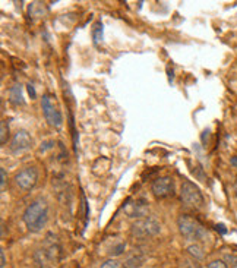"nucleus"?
<instances>
[{"instance_id": "f257e3e1", "label": "nucleus", "mask_w": 237, "mask_h": 268, "mask_svg": "<svg viewBox=\"0 0 237 268\" xmlns=\"http://www.w3.org/2000/svg\"><path fill=\"white\" fill-rule=\"evenodd\" d=\"M22 220L29 232H40L48 220V204L46 199L38 198L33 201L22 214Z\"/></svg>"}, {"instance_id": "f03ea898", "label": "nucleus", "mask_w": 237, "mask_h": 268, "mask_svg": "<svg viewBox=\"0 0 237 268\" xmlns=\"http://www.w3.org/2000/svg\"><path fill=\"white\" fill-rule=\"evenodd\" d=\"M161 232V224L154 217H145L141 220L133 222L131 226V236L139 240H145L148 237H154Z\"/></svg>"}, {"instance_id": "7ed1b4c3", "label": "nucleus", "mask_w": 237, "mask_h": 268, "mask_svg": "<svg viewBox=\"0 0 237 268\" xmlns=\"http://www.w3.org/2000/svg\"><path fill=\"white\" fill-rule=\"evenodd\" d=\"M177 227L180 234L188 240H201L206 237V232L199 223L189 216L183 214L177 219Z\"/></svg>"}, {"instance_id": "20e7f679", "label": "nucleus", "mask_w": 237, "mask_h": 268, "mask_svg": "<svg viewBox=\"0 0 237 268\" xmlns=\"http://www.w3.org/2000/svg\"><path fill=\"white\" fill-rule=\"evenodd\" d=\"M180 197L186 205L193 207V208H202L203 205V195H202L201 189L190 180H185L182 183Z\"/></svg>"}, {"instance_id": "39448f33", "label": "nucleus", "mask_w": 237, "mask_h": 268, "mask_svg": "<svg viewBox=\"0 0 237 268\" xmlns=\"http://www.w3.org/2000/svg\"><path fill=\"white\" fill-rule=\"evenodd\" d=\"M41 109H43L44 117H46V120H47L50 126L60 128L63 125L62 113L54 107V103H53V100H51V97L48 94H44L43 98H41Z\"/></svg>"}, {"instance_id": "423d86ee", "label": "nucleus", "mask_w": 237, "mask_h": 268, "mask_svg": "<svg viewBox=\"0 0 237 268\" xmlns=\"http://www.w3.org/2000/svg\"><path fill=\"white\" fill-rule=\"evenodd\" d=\"M151 192L155 198H168L174 194V182L170 176H160L151 183Z\"/></svg>"}, {"instance_id": "0eeeda50", "label": "nucleus", "mask_w": 237, "mask_h": 268, "mask_svg": "<svg viewBox=\"0 0 237 268\" xmlns=\"http://www.w3.org/2000/svg\"><path fill=\"white\" fill-rule=\"evenodd\" d=\"M16 185L22 191H31L34 189L38 182V170L36 167H25L15 176Z\"/></svg>"}, {"instance_id": "6e6552de", "label": "nucleus", "mask_w": 237, "mask_h": 268, "mask_svg": "<svg viewBox=\"0 0 237 268\" xmlns=\"http://www.w3.org/2000/svg\"><path fill=\"white\" fill-rule=\"evenodd\" d=\"M123 210L128 214V217L141 220V219H145L148 216L150 205L145 199H131L125 204Z\"/></svg>"}, {"instance_id": "1a4fd4ad", "label": "nucleus", "mask_w": 237, "mask_h": 268, "mask_svg": "<svg viewBox=\"0 0 237 268\" xmlns=\"http://www.w3.org/2000/svg\"><path fill=\"white\" fill-rule=\"evenodd\" d=\"M33 147V138L29 135L28 130H18L15 135H13L12 142H11V150H12L15 154H19V152L28 151L29 148Z\"/></svg>"}, {"instance_id": "9d476101", "label": "nucleus", "mask_w": 237, "mask_h": 268, "mask_svg": "<svg viewBox=\"0 0 237 268\" xmlns=\"http://www.w3.org/2000/svg\"><path fill=\"white\" fill-rule=\"evenodd\" d=\"M145 254L141 252V251H138V249H135L133 252H131L126 259H125V262H123V267L125 268H141L145 264Z\"/></svg>"}, {"instance_id": "9b49d317", "label": "nucleus", "mask_w": 237, "mask_h": 268, "mask_svg": "<svg viewBox=\"0 0 237 268\" xmlns=\"http://www.w3.org/2000/svg\"><path fill=\"white\" fill-rule=\"evenodd\" d=\"M9 100H11L15 105L25 104L24 94H22V85H21V84L13 85L12 88L9 90Z\"/></svg>"}, {"instance_id": "f8f14e48", "label": "nucleus", "mask_w": 237, "mask_h": 268, "mask_svg": "<svg viewBox=\"0 0 237 268\" xmlns=\"http://www.w3.org/2000/svg\"><path fill=\"white\" fill-rule=\"evenodd\" d=\"M188 252H189V255L195 261H202L203 257H205V254H203V251H202V248L198 244H193V245H190L188 248Z\"/></svg>"}, {"instance_id": "ddd939ff", "label": "nucleus", "mask_w": 237, "mask_h": 268, "mask_svg": "<svg viewBox=\"0 0 237 268\" xmlns=\"http://www.w3.org/2000/svg\"><path fill=\"white\" fill-rule=\"evenodd\" d=\"M9 125L5 122V120H2V123H0V144L2 145H5L8 141H9Z\"/></svg>"}, {"instance_id": "4468645a", "label": "nucleus", "mask_w": 237, "mask_h": 268, "mask_svg": "<svg viewBox=\"0 0 237 268\" xmlns=\"http://www.w3.org/2000/svg\"><path fill=\"white\" fill-rule=\"evenodd\" d=\"M125 249H126V244L120 242V244H117V245L111 248V251H110V255H113V257H118V255H122V254L125 252Z\"/></svg>"}, {"instance_id": "2eb2a0df", "label": "nucleus", "mask_w": 237, "mask_h": 268, "mask_svg": "<svg viewBox=\"0 0 237 268\" xmlns=\"http://www.w3.org/2000/svg\"><path fill=\"white\" fill-rule=\"evenodd\" d=\"M101 268H125L123 264H120L117 259H107L101 264Z\"/></svg>"}, {"instance_id": "dca6fc26", "label": "nucleus", "mask_w": 237, "mask_h": 268, "mask_svg": "<svg viewBox=\"0 0 237 268\" xmlns=\"http://www.w3.org/2000/svg\"><path fill=\"white\" fill-rule=\"evenodd\" d=\"M208 268H228V265L223 259H214L208 264Z\"/></svg>"}, {"instance_id": "f3484780", "label": "nucleus", "mask_w": 237, "mask_h": 268, "mask_svg": "<svg viewBox=\"0 0 237 268\" xmlns=\"http://www.w3.org/2000/svg\"><path fill=\"white\" fill-rule=\"evenodd\" d=\"M94 38H95V43H100V40L103 38V25H101V23H98L97 28H95Z\"/></svg>"}, {"instance_id": "a211bd4d", "label": "nucleus", "mask_w": 237, "mask_h": 268, "mask_svg": "<svg viewBox=\"0 0 237 268\" xmlns=\"http://www.w3.org/2000/svg\"><path fill=\"white\" fill-rule=\"evenodd\" d=\"M0 177H2V182H0V189L2 191H5V187H6V182H8V175H6V170L2 167L0 169Z\"/></svg>"}, {"instance_id": "6ab92c4d", "label": "nucleus", "mask_w": 237, "mask_h": 268, "mask_svg": "<svg viewBox=\"0 0 237 268\" xmlns=\"http://www.w3.org/2000/svg\"><path fill=\"white\" fill-rule=\"evenodd\" d=\"M0 267L2 268H5V265H6V255H5V251H2L0 252Z\"/></svg>"}, {"instance_id": "aec40b11", "label": "nucleus", "mask_w": 237, "mask_h": 268, "mask_svg": "<svg viewBox=\"0 0 237 268\" xmlns=\"http://www.w3.org/2000/svg\"><path fill=\"white\" fill-rule=\"evenodd\" d=\"M28 93H29V95H31L33 98H36V90H34V87H33L31 84L28 85Z\"/></svg>"}, {"instance_id": "412c9836", "label": "nucleus", "mask_w": 237, "mask_h": 268, "mask_svg": "<svg viewBox=\"0 0 237 268\" xmlns=\"http://www.w3.org/2000/svg\"><path fill=\"white\" fill-rule=\"evenodd\" d=\"M217 230H218L220 233H223V234H224L225 232H227V230H225V227H224V226H223V224H217Z\"/></svg>"}, {"instance_id": "4be33fe9", "label": "nucleus", "mask_w": 237, "mask_h": 268, "mask_svg": "<svg viewBox=\"0 0 237 268\" xmlns=\"http://www.w3.org/2000/svg\"><path fill=\"white\" fill-rule=\"evenodd\" d=\"M230 163H231V166H233L234 169H237V155H234V157H231Z\"/></svg>"}, {"instance_id": "5701e85b", "label": "nucleus", "mask_w": 237, "mask_h": 268, "mask_svg": "<svg viewBox=\"0 0 237 268\" xmlns=\"http://www.w3.org/2000/svg\"><path fill=\"white\" fill-rule=\"evenodd\" d=\"M234 194H236V198H237V180L234 182Z\"/></svg>"}]
</instances>
